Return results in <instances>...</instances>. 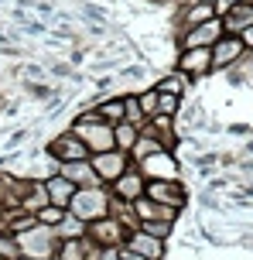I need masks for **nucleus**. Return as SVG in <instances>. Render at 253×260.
I'll use <instances>...</instances> for the list:
<instances>
[{
	"instance_id": "nucleus-1",
	"label": "nucleus",
	"mask_w": 253,
	"mask_h": 260,
	"mask_svg": "<svg viewBox=\"0 0 253 260\" xmlns=\"http://www.w3.org/2000/svg\"><path fill=\"white\" fill-rule=\"evenodd\" d=\"M110 202H113V199H110V192L103 188V185H96V188H76L68 212L89 226V222H96V219H103V216H110Z\"/></svg>"
},
{
	"instance_id": "nucleus-2",
	"label": "nucleus",
	"mask_w": 253,
	"mask_h": 260,
	"mask_svg": "<svg viewBox=\"0 0 253 260\" xmlns=\"http://www.w3.org/2000/svg\"><path fill=\"white\" fill-rule=\"evenodd\" d=\"M76 137H82V144L93 151V154H106V151H117V141H113V127L96 120V123H76L72 127Z\"/></svg>"
},
{
	"instance_id": "nucleus-3",
	"label": "nucleus",
	"mask_w": 253,
	"mask_h": 260,
	"mask_svg": "<svg viewBox=\"0 0 253 260\" xmlns=\"http://www.w3.org/2000/svg\"><path fill=\"white\" fill-rule=\"evenodd\" d=\"M86 236L93 240L99 250H120L123 247V240H127V230H123L117 219H110V216H103V219H96L89 222V230H86Z\"/></svg>"
},
{
	"instance_id": "nucleus-4",
	"label": "nucleus",
	"mask_w": 253,
	"mask_h": 260,
	"mask_svg": "<svg viewBox=\"0 0 253 260\" xmlns=\"http://www.w3.org/2000/svg\"><path fill=\"white\" fill-rule=\"evenodd\" d=\"M48 154H52L58 165H72V161H89L93 151L82 144V137H76V134L68 130V134H58V137L48 144Z\"/></svg>"
},
{
	"instance_id": "nucleus-5",
	"label": "nucleus",
	"mask_w": 253,
	"mask_h": 260,
	"mask_svg": "<svg viewBox=\"0 0 253 260\" xmlns=\"http://www.w3.org/2000/svg\"><path fill=\"white\" fill-rule=\"evenodd\" d=\"M219 38H226V27H223V17H212L199 27H188L185 38H182V52H192V48H212Z\"/></svg>"
},
{
	"instance_id": "nucleus-6",
	"label": "nucleus",
	"mask_w": 253,
	"mask_h": 260,
	"mask_svg": "<svg viewBox=\"0 0 253 260\" xmlns=\"http://www.w3.org/2000/svg\"><path fill=\"white\" fill-rule=\"evenodd\" d=\"M89 165H93L96 178H99L103 185H106V182L113 185L123 171L130 168V154H123V151H106V154H93V157H89Z\"/></svg>"
},
{
	"instance_id": "nucleus-7",
	"label": "nucleus",
	"mask_w": 253,
	"mask_h": 260,
	"mask_svg": "<svg viewBox=\"0 0 253 260\" xmlns=\"http://www.w3.org/2000/svg\"><path fill=\"white\" fill-rule=\"evenodd\" d=\"M137 168H140V175L147 182H174V175H178V165H174L171 151H158V154L144 157Z\"/></svg>"
},
{
	"instance_id": "nucleus-8",
	"label": "nucleus",
	"mask_w": 253,
	"mask_h": 260,
	"mask_svg": "<svg viewBox=\"0 0 253 260\" xmlns=\"http://www.w3.org/2000/svg\"><path fill=\"white\" fill-rule=\"evenodd\" d=\"M144 199L158 202V206H168V209H182L185 206V185L178 182H147L144 188Z\"/></svg>"
},
{
	"instance_id": "nucleus-9",
	"label": "nucleus",
	"mask_w": 253,
	"mask_h": 260,
	"mask_svg": "<svg viewBox=\"0 0 253 260\" xmlns=\"http://www.w3.org/2000/svg\"><path fill=\"white\" fill-rule=\"evenodd\" d=\"M144 188H147V178L140 175V168H127L113 182V195H117V202H137V199H144Z\"/></svg>"
},
{
	"instance_id": "nucleus-10",
	"label": "nucleus",
	"mask_w": 253,
	"mask_h": 260,
	"mask_svg": "<svg viewBox=\"0 0 253 260\" xmlns=\"http://www.w3.org/2000/svg\"><path fill=\"white\" fill-rule=\"evenodd\" d=\"M243 52H246L243 38H236V35L219 38V41L212 45V69H229V65H236V62L243 58Z\"/></svg>"
},
{
	"instance_id": "nucleus-11",
	"label": "nucleus",
	"mask_w": 253,
	"mask_h": 260,
	"mask_svg": "<svg viewBox=\"0 0 253 260\" xmlns=\"http://www.w3.org/2000/svg\"><path fill=\"white\" fill-rule=\"evenodd\" d=\"M209 69H212V48H192V52H182L178 58V72L188 79L205 76Z\"/></svg>"
},
{
	"instance_id": "nucleus-12",
	"label": "nucleus",
	"mask_w": 253,
	"mask_h": 260,
	"mask_svg": "<svg viewBox=\"0 0 253 260\" xmlns=\"http://www.w3.org/2000/svg\"><path fill=\"white\" fill-rule=\"evenodd\" d=\"M123 247H130L133 253H140L144 260H161V257H164V240H158V236L144 233V230H137V233H130Z\"/></svg>"
},
{
	"instance_id": "nucleus-13",
	"label": "nucleus",
	"mask_w": 253,
	"mask_h": 260,
	"mask_svg": "<svg viewBox=\"0 0 253 260\" xmlns=\"http://www.w3.org/2000/svg\"><path fill=\"white\" fill-rule=\"evenodd\" d=\"M58 175L68 178V182L76 185V188H96V185H103L96 178V171L89 161H72V165H58Z\"/></svg>"
},
{
	"instance_id": "nucleus-14",
	"label": "nucleus",
	"mask_w": 253,
	"mask_h": 260,
	"mask_svg": "<svg viewBox=\"0 0 253 260\" xmlns=\"http://www.w3.org/2000/svg\"><path fill=\"white\" fill-rule=\"evenodd\" d=\"M223 27H226V35H236L240 38L243 31H250L253 27V4H236V7H229L223 14Z\"/></svg>"
},
{
	"instance_id": "nucleus-15",
	"label": "nucleus",
	"mask_w": 253,
	"mask_h": 260,
	"mask_svg": "<svg viewBox=\"0 0 253 260\" xmlns=\"http://www.w3.org/2000/svg\"><path fill=\"white\" fill-rule=\"evenodd\" d=\"M45 192H48V202H52V206H58V209L68 212L72 195H76V185L68 182V178H62V175H52V178L45 182Z\"/></svg>"
},
{
	"instance_id": "nucleus-16",
	"label": "nucleus",
	"mask_w": 253,
	"mask_h": 260,
	"mask_svg": "<svg viewBox=\"0 0 253 260\" xmlns=\"http://www.w3.org/2000/svg\"><path fill=\"white\" fill-rule=\"evenodd\" d=\"M58 260H89V243L82 240H58Z\"/></svg>"
},
{
	"instance_id": "nucleus-17",
	"label": "nucleus",
	"mask_w": 253,
	"mask_h": 260,
	"mask_svg": "<svg viewBox=\"0 0 253 260\" xmlns=\"http://www.w3.org/2000/svg\"><path fill=\"white\" fill-rule=\"evenodd\" d=\"M86 230H89V226H86L82 219H76L72 212H65V219L55 226V236H58V240H82Z\"/></svg>"
},
{
	"instance_id": "nucleus-18",
	"label": "nucleus",
	"mask_w": 253,
	"mask_h": 260,
	"mask_svg": "<svg viewBox=\"0 0 253 260\" xmlns=\"http://www.w3.org/2000/svg\"><path fill=\"white\" fill-rule=\"evenodd\" d=\"M212 17H219L212 4H202V0H195V4L185 11V24H188V27H199V24H205V21H212Z\"/></svg>"
},
{
	"instance_id": "nucleus-19",
	"label": "nucleus",
	"mask_w": 253,
	"mask_h": 260,
	"mask_svg": "<svg viewBox=\"0 0 253 260\" xmlns=\"http://www.w3.org/2000/svg\"><path fill=\"white\" fill-rule=\"evenodd\" d=\"M137 137H140V130L130 127V123H117V127H113V141H117V151H123V154H130V151H133Z\"/></svg>"
},
{
	"instance_id": "nucleus-20",
	"label": "nucleus",
	"mask_w": 253,
	"mask_h": 260,
	"mask_svg": "<svg viewBox=\"0 0 253 260\" xmlns=\"http://www.w3.org/2000/svg\"><path fill=\"white\" fill-rule=\"evenodd\" d=\"M123 123H130L137 130L147 127V117H144V110H140V103H137V96H123Z\"/></svg>"
},
{
	"instance_id": "nucleus-21",
	"label": "nucleus",
	"mask_w": 253,
	"mask_h": 260,
	"mask_svg": "<svg viewBox=\"0 0 253 260\" xmlns=\"http://www.w3.org/2000/svg\"><path fill=\"white\" fill-rule=\"evenodd\" d=\"M188 82H192L188 76H182V72H171V76L161 79L154 89H158V92H168V96H178V100H182V92L188 89Z\"/></svg>"
},
{
	"instance_id": "nucleus-22",
	"label": "nucleus",
	"mask_w": 253,
	"mask_h": 260,
	"mask_svg": "<svg viewBox=\"0 0 253 260\" xmlns=\"http://www.w3.org/2000/svg\"><path fill=\"white\" fill-rule=\"evenodd\" d=\"M96 113H99L103 123H110V127L123 123V96H120V100H106V103H99V106H96Z\"/></svg>"
},
{
	"instance_id": "nucleus-23",
	"label": "nucleus",
	"mask_w": 253,
	"mask_h": 260,
	"mask_svg": "<svg viewBox=\"0 0 253 260\" xmlns=\"http://www.w3.org/2000/svg\"><path fill=\"white\" fill-rule=\"evenodd\" d=\"M137 103H140V110H144V117H147V123L158 117V89H147V92H140L137 96Z\"/></svg>"
},
{
	"instance_id": "nucleus-24",
	"label": "nucleus",
	"mask_w": 253,
	"mask_h": 260,
	"mask_svg": "<svg viewBox=\"0 0 253 260\" xmlns=\"http://www.w3.org/2000/svg\"><path fill=\"white\" fill-rule=\"evenodd\" d=\"M62 219H65V209H58V206H45V209L38 212V222L52 226V230H55V226H58Z\"/></svg>"
},
{
	"instance_id": "nucleus-25",
	"label": "nucleus",
	"mask_w": 253,
	"mask_h": 260,
	"mask_svg": "<svg viewBox=\"0 0 253 260\" xmlns=\"http://www.w3.org/2000/svg\"><path fill=\"white\" fill-rule=\"evenodd\" d=\"M140 230H144V233H151V236H158V240H168V236H171V222L154 219V222H144Z\"/></svg>"
},
{
	"instance_id": "nucleus-26",
	"label": "nucleus",
	"mask_w": 253,
	"mask_h": 260,
	"mask_svg": "<svg viewBox=\"0 0 253 260\" xmlns=\"http://www.w3.org/2000/svg\"><path fill=\"white\" fill-rule=\"evenodd\" d=\"M178 110V96H168V92H158V117H171Z\"/></svg>"
},
{
	"instance_id": "nucleus-27",
	"label": "nucleus",
	"mask_w": 253,
	"mask_h": 260,
	"mask_svg": "<svg viewBox=\"0 0 253 260\" xmlns=\"http://www.w3.org/2000/svg\"><path fill=\"white\" fill-rule=\"evenodd\" d=\"M120 260H144L140 253H133L130 247H120Z\"/></svg>"
},
{
	"instance_id": "nucleus-28",
	"label": "nucleus",
	"mask_w": 253,
	"mask_h": 260,
	"mask_svg": "<svg viewBox=\"0 0 253 260\" xmlns=\"http://www.w3.org/2000/svg\"><path fill=\"white\" fill-rule=\"evenodd\" d=\"M240 38H243V45H246V52H253V27H250V31H243Z\"/></svg>"
},
{
	"instance_id": "nucleus-29",
	"label": "nucleus",
	"mask_w": 253,
	"mask_h": 260,
	"mask_svg": "<svg viewBox=\"0 0 253 260\" xmlns=\"http://www.w3.org/2000/svg\"><path fill=\"white\" fill-rule=\"evenodd\" d=\"M24 260H27V257H24Z\"/></svg>"
}]
</instances>
